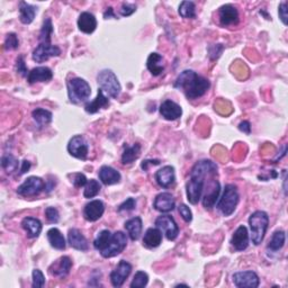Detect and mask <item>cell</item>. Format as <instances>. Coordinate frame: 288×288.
Instances as JSON below:
<instances>
[{
	"mask_svg": "<svg viewBox=\"0 0 288 288\" xmlns=\"http://www.w3.org/2000/svg\"><path fill=\"white\" fill-rule=\"evenodd\" d=\"M233 282L236 287H249V288H257L260 284L258 275L254 271H240L233 275Z\"/></svg>",
	"mask_w": 288,
	"mask_h": 288,
	"instance_id": "13",
	"label": "cell"
},
{
	"mask_svg": "<svg viewBox=\"0 0 288 288\" xmlns=\"http://www.w3.org/2000/svg\"><path fill=\"white\" fill-rule=\"evenodd\" d=\"M36 14V7L27 4L25 2H21L19 4V19L23 24H31L34 20Z\"/></svg>",
	"mask_w": 288,
	"mask_h": 288,
	"instance_id": "32",
	"label": "cell"
},
{
	"mask_svg": "<svg viewBox=\"0 0 288 288\" xmlns=\"http://www.w3.org/2000/svg\"><path fill=\"white\" fill-rule=\"evenodd\" d=\"M220 21L223 26H230L237 24L239 21V13L237 9L232 5H224L219 10Z\"/></svg>",
	"mask_w": 288,
	"mask_h": 288,
	"instance_id": "17",
	"label": "cell"
},
{
	"mask_svg": "<svg viewBox=\"0 0 288 288\" xmlns=\"http://www.w3.org/2000/svg\"><path fill=\"white\" fill-rule=\"evenodd\" d=\"M19 46V41L18 37L14 33H10V34L7 35L6 41H5V49L7 50H16Z\"/></svg>",
	"mask_w": 288,
	"mask_h": 288,
	"instance_id": "43",
	"label": "cell"
},
{
	"mask_svg": "<svg viewBox=\"0 0 288 288\" xmlns=\"http://www.w3.org/2000/svg\"><path fill=\"white\" fill-rule=\"evenodd\" d=\"M220 191H221L220 182L218 180L213 179L212 181H210L208 193L203 198V205L205 208L210 209L212 207H214V205L216 204V201H218V198H219Z\"/></svg>",
	"mask_w": 288,
	"mask_h": 288,
	"instance_id": "27",
	"label": "cell"
},
{
	"mask_svg": "<svg viewBox=\"0 0 288 288\" xmlns=\"http://www.w3.org/2000/svg\"><path fill=\"white\" fill-rule=\"evenodd\" d=\"M109 106V99L104 95V91L99 88L98 89V93L97 97L93 99L92 102L87 103L85 109L87 113L89 114H96L97 112H99V109L102 108H106Z\"/></svg>",
	"mask_w": 288,
	"mask_h": 288,
	"instance_id": "25",
	"label": "cell"
},
{
	"mask_svg": "<svg viewBox=\"0 0 288 288\" xmlns=\"http://www.w3.org/2000/svg\"><path fill=\"white\" fill-rule=\"evenodd\" d=\"M141 153V146L138 143L133 144L132 147L125 146L124 152L122 154V163L123 164H130L134 162L135 160L140 157Z\"/></svg>",
	"mask_w": 288,
	"mask_h": 288,
	"instance_id": "33",
	"label": "cell"
},
{
	"mask_svg": "<svg viewBox=\"0 0 288 288\" xmlns=\"http://www.w3.org/2000/svg\"><path fill=\"white\" fill-rule=\"evenodd\" d=\"M101 189H102V186L101 184H99V181L96 179H90V180H88L87 185L85 186L84 196L85 198H93L98 195Z\"/></svg>",
	"mask_w": 288,
	"mask_h": 288,
	"instance_id": "40",
	"label": "cell"
},
{
	"mask_svg": "<svg viewBox=\"0 0 288 288\" xmlns=\"http://www.w3.org/2000/svg\"><path fill=\"white\" fill-rule=\"evenodd\" d=\"M174 86L184 91L188 99H197L209 89L210 84L206 78L198 76L195 71L185 70L177 78Z\"/></svg>",
	"mask_w": 288,
	"mask_h": 288,
	"instance_id": "2",
	"label": "cell"
},
{
	"mask_svg": "<svg viewBox=\"0 0 288 288\" xmlns=\"http://www.w3.org/2000/svg\"><path fill=\"white\" fill-rule=\"evenodd\" d=\"M44 188H45L44 180L40 178V177L32 176L29 177V178H27L23 184L17 188V194L24 197L36 196L44 189Z\"/></svg>",
	"mask_w": 288,
	"mask_h": 288,
	"instance_id": "8",
	"label": "cell"
},
{
	"mask_svg": "<svg viewBox=\"0 0 288 288\" xmlns=\"http://www.w3.org/2000/svg\"><path fill=\"white\" fill-rule=\"evenodd\" d=\"M239 191L234 185H226L223 193V196L221 197L220 202L218 203V207L224 216H230L233 214L237 204H239Z\"/></svg>",
	"mask_w": 288,
	"mask_h": 288,
	"instance_id": "6",
	"label": "cell"
},
{
	"mask_svg": "<svg viewBox=\"0 0 288 288\" xmlns=\"http://www.w3.org/2000/svg\"><path fill=\"white\" fill-rule=\"evenodd\" d=\"M126 234H124L123 232L117 231L115 232L114 234H112V237H110L107 247L105 248L103 251H101V254L104 258H113L117 256L121 252H123V250L126 248Z\"/></svg>",
	"mask_w": 288,
	"mask_h": 288,
	"instance_id": "7",
	"label": "cell"
},
{
	"mask_svg": "<svg viewBox=\"0 0 288 288\" xmlns=\"http://www.w3.org/2000/svg\"><path fill=\"white\" fill-rule=\"evenodd\" d=\"M53 78L52 70L47 66H37L30 71L27 76V81L30 85L36 84V82H47Z\"/></svg>",
	"mask_w": 288,
	"mask_h": 288,
	"instance_id": "18",
	"label": "cell"
},
{
	"mask_svg": "<svg viewBox=\"0 0 288 288\" xmlns=\"http://www.w3.org/2000/svg\"><path fill=\"white\" fill-rule=\"evenodd\" d=\"M45 285V277L40 269L33 270V284L32 286L34 288H40Z\"/></svg>",
	"mask_w": 288,
	"mask_h": 288,
	"instance_id": "42",
	"label": "cell"
},
{
	"mask_svg": "<svg viewBox=\"0 0 288 288\" xmlns=\"http://www.w3.org/2000/svg\"><path fill=\"white\" fill-rule=\"evenodd\" d=\"M110 237H112V233H110L108 230H103L101 233H98L95 241H93V247H95L96 250H98L99 252L103 251L104 249L107 247Z\"/></svg>",
	"mask_w": 288,
	"mask_h": 288,
	"instance_id": "37",
	"label": "cell"
},
{
	"mask_svg": "<svg viewBox=\"0 0 288 288\" xmlns=\"http://www.w3.org/2000/svg\"><path fill=\"white\" fill-rule=\"evenodd\" d=\"M286 240V235L284 231H276L275 233L271 236V239L268 243V249L271 251H278L284 247Z\"/></svg>",
	"mask_w": 288,
	"mask_h": 288,
	"instance_id": "35",
	"label": "cell"
},
{
	"mask_svg": "<svg viewBox=\"0 0 288 288\" xmlns=\"http://www.w3.org/2000/svg\"><path fill=\"white\" fill-rule=\"evenodd\" d=\"M162 242V232L158 228H151L147 230L143 237V246L149 249L157 248Z\"/></svg>",
	"mask_w": 288,
	"mask_h": 288,
	"instance_id": "28",
	"label": "cell"
},
{
	"mask_svg": "<svg viewBox=\"0 0 288 288\" xmlns=\"http://www.w3.org/2000/svg\"><path fill=\"white\" fill-rule=\"evenodd\" d=\"M156 228L163 232L165 236H167V239L170 241L176 240L179 234L178 225H177L173 216L170 215L159 216L156 220Z\"/></svg>",
	"mask_w": 288,
	"mask_h": 288,
	"instance_id": "9",
	"label": "cell"
},
{
	"mask_svg": "<svg viewBox=\"0 0 288 288\" xmlns=\"http://www.w3.org/2000/svg\"><path fill=\"white\" fill-rule=\"evenodd\" d=\"M47 240L52 248L57 250H64L65 249V239L63 234L57 228H52L47 231Z\"/></svg>",
	"mask_w": 288,
	"mask_h": 288,
	"instance_id": "31",
	"label": "cell"
},
{
	"mask_svg": "<svg viewBox=\"0 0 288 288\" xmlns=\"http://www.w3.org/2000/svg\"><path fill=\"white\" fill-rule=\"evenodd\" d=\"M98 176L101 181L106 186L118 184L122 178L118 171L112 167H109V165H103L101 170H99Z\"/></svg>",
	"mask_w": 288,
	"mask_h": 288,
	"instance_id": "22",
	"label": "cell"
},
{
	"mask_svg": "<svg viewBox=\"0 0 288 288\" xmlns=\"http://www.w3.org/2000/svg\"><path fill=\"white\" fill-rule=\"evenodd\" d=\"M249 225L251 230V241L254 246H259L263 241L269 225V216L262 210H257L249 218Z\"/></svg>",
	"mask_w": 288,
	"mask_h": 288,
	"instance_id": "3",
	"label": "cell"
},
{
	"mask_svg": "<svg viewBox=\"0 0 288 288\" xmlns=\"http://www.w3.org/2000/svg\"><path fill=\"white\" fill-rule=\"evenodd\" d=\"M136 206V202H135V199L134 198H127L126 201L121 205V206L118 207V210L119 212H123V210H132V209H134Z\"/></svg>",
	"mask_w": 288,
	"mask_h": 288,
	"instance_id": "50",
	"label": "cell"
},
{
	"mask_svg": "<svg viewBox=\"0 0 288 288\" xmlns=\"http://www.w3.org/2000/svg\"><path fill=\"white\" fill-rule=\"evenodd\" d=\"M104 212L105 206L103 202L99 201V199H95V201H91L86 205L84 209V216L89 222H96V221L102 218Z\"/></svg>",
	"mask_w": 288,
	"mask_h": 288,
	"instance_id": "15",
	"label": "cell"
},
{
	"mask_svg": "<svg viewBox=\"0 0 288 288\" xmlns=\"http://www.w3.org/2000/svg\"><path fill=\"white\" fill-rule=\"evenodd\" d=\"M69 177H72V180L71 182L74 184L75 187L77 188H81V187H84L87 185V178H86V176L84 174H81V173H77V174H74V175H69Z\"/></svg>",
	"mask_w": 288,
	"mask_h": 288,
	"instance_id": "44",
	"label": "cell"
},
{
	"mask_svg": "<svg viewBox=\"0 0 288 288\" xmlns=\"http://www.w3.org/2000/svg\"><path fill=\"white\" fill-rule=\"evenodd\" d=\"M78 27L82 33H86V34H91V33L95 32L97 27V20L96 17L92 14L84 12L81 13L78 19Z\"/></svg>",
	"mask_w": 288,
	"mask_h": 288,
	"instance_id": "24",
	"label": "cell"
},
{
	"mask_svg": "<svg viewBox=\"0 0 288 288\" xmlns=\"http://www.w3.org/2000/svg\"><path fill=\"white\" fill-rule=\"evenodd\" d=\"M72 267V260L69 257H61L57 261L51 265L50 267V274L53 276H57L59 278H64L69 275Z\"/></svg>",
	"mask_w": 288,
	"mask_h": 288,
	"instance_id": "16",
	"label": "cell"
},
{
	"mask_svg": "<svg viewBox=\"0 0 288 288\" xmlns=\"http://www.w3.org/2000/svg\"><path fill=\"white\" fill-rule=\"evenodd\" d=\"M104 17L106 18V19H108V18H115L116 16H115V14H114V12H113V8L112 7H109L106 12H105V14H104Z\"/></svg>",
	"mask_w": 288,
	"mask_h": 288,
	"instance_id": "55",
	"label": "cell"
},
{
	"mask_svg": "<svg viewBox=\"0 0 288 288\" xmlns=\"http://www.w3.org/2000/svg\"><path fill=\"white\" fill-rule=\"evenodd\" d=\"M160 114L167 121L178 119L182 115V109L178 104L173 101H164L160 106Z\"/></svg>",
	"mask_w": 288,
	"mask_h": 288,
	"instance_id": "19",
	"label": "cell"
},
{
	"mask_svg": "<svg viewBox=\"0 0 288 288\" xmlns=\"http://www.w3.org/2000/svg\"><path fill=\"white\" fill-rule=\"evenodd\" d=\"M132 271V265L129 263L125 260H121L112 273H110V282L114 287H121L124 284V281L127 279Z\"/></svg>",
	"mask_w": 288,
	"mask_h": 288,
	"instance_id": "12",
	"label": "cell"
},
{
	"mask_svg": "<svg viewBox=\"0 0 288 288\" xmlns=\"http://www.w3.org/2000/svg\"><path fill=\"white\" fill-rule=\"evenodd\" d=\"M98 85L103 91H106L109 97L117 98L121 93V84L117 77L112 70L105 69L99 72L97 76Z\"/></svg>",
	"mask_w": 288,
	"mask_h": 288,
	"instance_id": "5",
	"label": "cell"
},
{
	"mask_svg": "<svg viewBox=\"0 0 288 288\" xmlns=\"http://www.w3.org/2000/svg\"><path fill=\"white\" fill-rule=\"evenodd\" d=\"M18 160L16 159L13 154H5L2 158V167L6 170V173L13 174L18 169Z\"/></svg>",
	"mask_w": 288,
	"mask_h": 288,
	"instance_id": "36",
	"label": "cell"
},
{
	"mask_svg": "<svg viewBox=\"0 0 288 288\" xmlns=\"http://www.w3.org/2000/svg\"><path fill=\"white\" fill-rule=\"evenodd\" d=\"M224 50V46L222 44H215V45H210L208 49V53H209V58L212 60L218 59L221 54H222Z\"/></svg>",
	"mask_w": 288,
	"mask_h": 288,
	"instance_id": "47",
	"label": "cell"
},
{
	"mask_svg": "<svg viewBox=\"0 0 288 288\" xmlns=\"http://www.w3.org/2000/svg\"><path fill=\"white\" fill-rule=\"evenodd\" d=\"M278 14H279V18L281 19L282 23H284V25H287V18H288V14H287V3H281V4L279 5Z\"/></svg>",
	"mask_w": 288,
	"mask_h": 288,
	"instance_id": "51",
	"label": "cell"
},
{
	"mask_svg": "<svg viewBox=\"0 0 288 288\" xmlns=\"http://www.w3.org/2000/svg\"><path fill=\"white\" fill-rule=\"evenodd\" d=\"M178 210H179V214L181 215V218L184 219L185 222H187V223L191 222V220H193V213H191L190 208L188 207L187 205L180 204L179 207H178Z\"/></svg>",
	"mask_w": 288,
	"mask_h": 288,
	"instance_id": "46",
	"label": "cell"
},
{
	"mask_svg": "<svg viewBox=\"0 0 288 288\" xmlns=\"http://www.w3.org/2000/svg\"><path fill=\"white\" fill-rule=\"evenodd\" d=\"M149 276L144 271H137L131 282L132 288H143L148 285Z\"/></svg>",
	"mask_w": 288,
	"mask_h": 288,
	"instance_id": "41",
	"label": "cell"
},
{
	"mask_svg": "<svg viewBox=\"0 0 288 288\" xmlns=\"http://www.w3.org/2000/svg\"><path fill=\"white\" fill-rule=\"evenodd\" d=\"M136 10V6L134 4H129V3H124L122 5V8L119 10V13L122 16L124 17H127V16H131L133 13H135Z\"/></svg>",
	"mask_w": 288,
	"mask_h": 288,
	"instance_id": "48",
	"label": "cell"
},
{
	"mask_svg": "<svg viewBox=\"0 0 288 288\" xmlns=\"http://www.w3.org/2000/svg\"><path fill=\"white\" fill-rule=\"evenodd\" d=\"M142 220L141 218H133L129 221H126L125 222V230L127 231V233H129V236L131 237L132 241H136L138 240V237L141 236L142 233Z\"/></svg>",
	"mask_w": 288,
	"mask_h": 288,
	"instance_id": "29",
	"label": "cell"
},
{
	"mask_svg": "<svg viewBox=\"0 0 288 288\" xmlns=\"http://www.w3.org/2000/svg\"><path fill=\"white\" fill-rule=\"evenodd\" d=\"M68 87V95L71 103L80 104L86 102L91 93L89 84L81 78H72L66 84Z\"/></svg>",
	"mask_w": 288,
	"mask_h": 288,
	"instance_id": "4",
	"label": "cell"
},
{
	"mask_svg": "<svg viewBox=\"0 0 288 288\" xmlns=\"http://www.w3.org/2000/svg\"><path fill=\"white\" fill-rule=\"evenodd\" d=\"M16 69H17V72L21 76V77H27L29 76L30 72L27 71L26 68V64H25V61L23 57H19L17 59V62H16Z\"/></svg>",
	"mask_w": 288,
	"mask_h": 288,
	"instance_id": "49",
	"label": "cell"
},
{
	"mask_svg": "<svg viewBox=\"0 0 288 288\" xmlns=\"http://www.w3.org/2000/svg\"><path fill=\"white\" fill-rule=\"evenodd\" d=\"M68 242L69 245L79 251L88 250V241L85 235L81 233L78 229H71L68 232Z\"/></svg>",
	"mask_w": 288,
	"mask_h": 288,
	"instance_id": "23",
	"label": "cell"
},
{
	"mask_svg": "<svg viewBox=\"0 0 288 288\" xmlns=\"http://www.w3.org/2000/svg\"><path fill=\"white\" fill-rule=\"evenodd\" d=\"M33 118L38 124V126H45L52 122V113L49 112L46 109L43 108H36L34 112L32 113Z\"/></svg>",
	"mask_w": 288,
	"mask_h": 288,
	"instance_id": "34",
	"label": "cell"
},
{
	"mask_svg": "<svg viewBox=\"0 0 288 288\" xmlns=\"http://www.w3.org/2000/svg\"><path fill=\"white\" fill-rule=\"evenodd\" d=\"M21 228L26 231L27 236L31 237V239H35V237L41 234L42 223L41 221L37 219L25 218L21 221Z\"/></svg>",
	"mask_w": 288,
	"mask_h": 288,
	"instance_id": "26",
	"label": "cell"
},
{
	"mask_svg": "<svg viewBox=\"0 0 288 288\" xmlns=\"http://www.w3.org/2000/svg\"><path fill=\"white\" fill-rule=\"evenodd\" d=\"M231 245L234 247L235 250L243 251L249 246V234L245 225H240L234 232L231 239Z\"/></svg>",
	"mask_w": 288,
	"mask_h": 288,
	"instance_id": "21",
	"label": "cell"
},
{
	"mask_svg": "<svg viewBox=\"0 0 288 288\" xmlns=\"http://www.w3.org/2000/svg\"><path fill=\"white\" fill-rule=\"evenodd\" d=\"M156 180L158 185L162 188H169L175 184L176 176L175 168L171 165H165L162 169L158 170L156 173Z\"/></svg>",
	"mask_w": 288,
	"mask_h": 288,
	"instance_id": "20",
	"label": "cell"
},
{
	"mask_svg": "<svg viewBox=\"0 0 288 288\" xmlns=\"http://www.w3.org/2000/svg\"><path fill=\"white\" fill-rule=\"evenodd\" d=\"M162 57L159 53H151L149 55L147 61L148 70L151 72L153 76H160L164 70V66L162 64Z\"/></svg>",
	"mask_w": 288,
	"mask_h": 288,
	"instance_id": "30",
	"label": "cell"
},
{
	"mask_svg": "<svg viewBox=\"0 0 288 288\" xmlns=\"http://www.w3.org/2000/svg\"><path fill=\"white\" fill-rule=\"evenodd\" d=\"M60 54L61 50L59 46L52 45L51 43H40L33 52V60L37 63H42L52 57H59Z\"/></svg>",
	"mask_w": 288,
	"mask_h": 288,
	"instance_id": "10",
	"label": "cell"
},
{
	"mask_svg": "<svg viewBox=\"0 0 288 288\" xmlns=\"http://www.w3.org/2000/svg\"><path fill=\"white\" fill-rule=\"evenodd\" d=\"M53 34V25L52 20L50 18H46L44 20L42 30L40 33V43H51V36Z\"/></svg>",
	"mask_w": 288,
	"mask_h": 288,
	"instance_id": "39",
	"label": "cell"
},
{
	"mask_svg": "<svg viewBox=\"0 0 288 288\" xmlns=\"http://www.w3.org/2000/svg\"><path fill=\"white\" fill-rule=\"evenodd\" d=\"M158 164H160V160H146V161L142 162L141 167L144 171H147L149 165H158Z\"/></svg>",
	"mask_w": 288,
	"mask_h": 288,
	"instance_id": "53",
	"label": "cell"
},
{
	"mask_svg": "<svg viewBox=\"0 0 288 288\" xmlns=\"http://www.w3.org/2000/svg\"><path fill=\"white\" fill-rule=\"evenodd\" d=\"M218 175V165L210 160H202L194 165L190 171V178L186 185L187 199L193 205H196L202 198L205 178Z\"/></svg>",
	"mask_w": 288,
	"mask_h": 288,
	"instance_id": "1",
	"label": "cell"
},
{
	"mask_svg": "<svg viewBox=\"0 0 288 288\" xmlns=\"http://www.w3.org/2000/svg\"><path fill=\"white\" fill-rule=\"evenodd\" d=\"M239 130L242 131L243 133H246V134H250V132H251L250 123H249L248 121H243L242 123H240L239 125Z\"/></svg>",
	"mask_w": 288,
	"mask_h": 288,
	"instance_id": "52",
	"label": "cell"
},
{
	"mask_svg": "<svg viewBox=\"0 0 288 288\" xmlns=\"http://www.w3.org/2000/svg\"><path fill=\"white\" fill-rule=\"evenodd\" d=\"M153 207L160 213H169L176 207L175 198L170 193L159 194L156 199H154Z\"/></svg>",
	"mask_w": 288,
	"mask_h": 288,
	"instance_id": "14",
	"label": "cell"
},
{
	"mask_svg": "<svg viewBox=\"0 0 288 288\" xmlns=\"http://www.w3.org/2000/svg\"><path fill=\"white\" fill-rule=\"evenodd\" d=\"M30 169H31V162L27 161V160H24V161L21 162V168H20V173L19 174L20 175L26 174Z\"/></svg>",
	"mask_w": 288,
	"mask_h": 288,
	"instance_id": "54",
	"label": "cell"
},
{
	"mask_svg": "<svg viewBox=\"0 0 288 288\" xmlns=\"http://www.w3.org/2000/svg\"><path fill=\"white\" fill-rule=\"evenodd\" d=\"M68 152L72 157L80 160H86L88 157V144L81 135H76L68 144Z\"/></svg>",
	"mask_w": 288,
	"mask_h": 288,
	"instance_id": "11",
	"label": "cell"
},
{
	"mask_svg": "<svg viewBox=\"0 0 288 288\" xmlns=\"http://www.w3.org/2000/svg\"><path fill=\"white\" fill-rule=\"evenodd\" d=\"M45 215H46V219L49 222L52 224L58 223L60 221V214L58 212V209L54 207H47L45 209Z\"/></svg>",
	"mask_w": 288,
	"mask_h": 288,
	"instance_id": "45",
	"label": "cell"
},
{
	"mask_svg": "<svg viewBox=\"0 0 288 288\" xmlns=\"http://www.w3.org/2000/svg\"><path fill=\"white\" fill-rule=\"evenodd\" d=\"M179 15L182 18H195L196 6L193 2H182L179 6Z\"/></svg>",
	"mask_w": 288,
	"mask_h": 288,
	"instance_id": "38",
	"label": "cell"
}]
</instances>
